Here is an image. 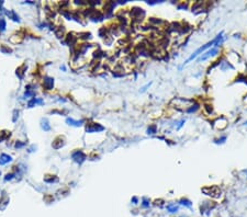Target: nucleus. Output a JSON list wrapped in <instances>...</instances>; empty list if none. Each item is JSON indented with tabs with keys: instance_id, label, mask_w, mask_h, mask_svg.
I'll use <instances>...</instances> for the list:
<instances>
[{
	"instance_id": "nucleus-1",
	"label": "nucleus",
	"mask_w": 247,
	"mask_h": 217,
	"mask_svg": "<svg viewBox=\"0 0 247 217\" xmlns=\"http://www.w3.org/2000/svg\"><path fill=\"white\" fill-rule=\"evenodd\" d=\"M223 42H224V38H223V32H220L216 36H215V39H213L212 41H210V42H208L207 44H204V45H202L201 47H199V48L193 53V54L188 58V59L183 63V65L181 66V68L185 66V65H187L189 61H191V60H193V59H196V58L199 56V55H201L202 53H204L206 52L208 48H210V47H213V46H220V45H222L223 44Z\"/></svg>"
},
{
	"instance_id": "nucleus-2",
	"label": "nucleus",
	"mask_w": 247,
	"mask_h": 217,
	"mask_svg": "<svg viewBox=\"0 0 247 217\" xmlns=\"http://www.w3.org/2000/svg\"><path fill=\"white\" fill-rule=\"evenodd\" d=\"M194 100L193 99H186V98H175L171 100L170 104L174 105V108H176L179 111H185L187 108H189L191 104H193Z\"/></svg>"
},
{
	"instance_id": "nucleus-3",
	"label": "nucleus",
	"mask_w": 247,
	"mask_h": 217,
	"mask_svg": "<svg viewBox=\"0 0 247 217\" xmlns=\"http://www.w3.org/2000/svg\"><path fill=\"white\" fill-rule=\"evenodd\" d=\"M130 14H131V18H132V20L134 21V22L140 23L145 17V10L142 9V8H138V7H134V8L131 9Z\"/></svg>"
},
{
	"instance_id": "nucleus-4",
	"label": "nucleus",
	"mask_w": 247,
	"mask_h": 217,
	"mask_svg": "<svg viewBox=\"0 0 247 217\" xmlns=\"http://www.w3.org/2000/svg\"><path fill=\"white\" fill-rule=\"evenodd\" d=\"M219 52L220 49L218 48V47H211L210 49L206 51L204 53H202V54L200 55V57H198V61H204V60H208L209 58H211V57H214V56H216L219 54Z\"/></svg>"
},
{
	"instance_id": "nucleus-5",
	"label": "nucleus",
	"mask_w": 247,
	"mask_h": 217,
	"mask_svg": "<svg viewBox=\"0 0 247 217\" xmlns=\"http://www.w3.org/2000/svg\"><path fill=\"white\" fill-rule=\"evenodd\" d=\"M201 191L206 195H209V196H212V197H219L221 195V189L219 187H216V185L206 187V188H203Z\"/></svg>"
},
{
	"instance_id": "nucleus-6",
	"label": "nucleus",
	"mask_w": 247,
	"mask_h": 217,
	"mask_svg": "<svg viewBox=\"0 0 247 217\" xmlns=\"http://www.w3.org/2000/svg\"><path fill=\"white\" fill-rule=\"evenodd\" d=\"M227 120L224 117V116H220V117H216L213 121V126L219 131H223L227 127Z\"/></svg>"
},
{
	"instance_id": "nucleus-7",
	"label": "nucleus",
	"mask_w": 247,
	"mask_h": 217,
	"mask_svg": "<svg viewBox=\"0 0 247 217\" xmlns=\"http://www.w3.org/2000/svg\"><path fill=\"white\" fill-rule=\"evenodd\" d=\"M148 23L152 26H154V28H157V26H158V28H161L164 24H166L165 21H162L160 19H157V18H149Z\"/></svg>"
},
{
	"instance_id": "nucleus-8",
	"label": "nucleus",
	"mask_w": 247,
	"mask_h": 217,
	"mask_svg": "<svg viewBox=\"0 0 247 217\" xmlns=\"http://www.w3.org/2000/svg\"><path fill=\"white\" fill-rule=\"evenodd\" d=\"M200 109V104H199L198 102H194L193 104H191L189 108H187L185 111L187 113H194V112H197V111Z\"/></svg>"
},
{
	"instance_id": "nucleus-9",
	"label": "nucleus",
	"mask_w": 247,
	"mask_h": 217,
	"mask_svg": "<svg viewBox=\"0 0 247 217\" xmlns=\"http://www.w3.org/2000/svg\"><path fill=\"white\" fill-rule=\"evenodd\" d=\"M73 158L75 159L77 162H82L83 160H85V155L81 152V151H77V152H75L73 155Z\"/></svg>"
},
{
	"instance_id": "nucleus-10",
	"label": "nucleus",
	"mask_w": 247,
	"mask_h": 217,
	"mask_svg": "<svg viewBox=\"0 0 247 217\" xmlns=\"http://www.w3.org/2000/svg\"><path fill=\"white\" fill-rule=\"evenodd\" d=\"M203 109L206 110V113H207V114H209V115L213 114V107H212V104L206 103V104L203 105Z\"/></svg>"
},
{
	"instance_id": "nucleus-11",
	"label": "nucleus",
	"mask_w": 247,
	"mask_h": 217,
	"mask_svg": "<svg viewBox=\"0 0 247 217\" xmlns=\"http://www.w3.org/2000/svg\"><path fill=\"white\" fill-rule=\"evenodd\" d=\"M66 122L69 125H74V126H80L82 123V121H74L73 119H67Z\"/></svg>"
},
{
	"instance_id": "nucleus-12",
	"label": "nucleus",
	"mask_w": 247,
	"mask_h": 217,
	"mask_svg": "<svg viewBox=\"0 0 247 217\" xmlns=\"http://www.w3.org/2000/svg\"><path fill=\"white\" fill-rule=\"evenodd\" d=\"M98 132V131H103V127L98 124H94L93 127H87V132Z\"/></svg>"
},
{
	"instance_id": "nucleus-13",
	"label": "nucleus",
	"mask_w": 247,
	"mask_h": 217,
	"mask_svg": "<svg viewBox=\"0 0 247 217\" xmlns=\"http://www.w3.org/2000/svg\"><path fill=\"white\" fill-rule=\"evenodd\" d=\"M179 203H180L181 205H185L186 207H191V206H192V203H191L188 199H181V200L179 201Z\"/></svg>"
},
{
	"instance_id": "nucleus-14",
	"label": "nucleus",
	"mask_w": 247,
	"mask_h": 217,
	"mask_svg": "<svg viewBox=\"0 0 247 217\" xmlns=\"http://www.w3.org/2000/svg\"><path fill=\"white\" fill-rule=\"evenodd\" d=\"M177 9H178V10H187V9H188V3L185 2V1L178 3V4H177Z\"/></svg>"
},
{
	"instance_id": "nucleus-15",
	"label": "nucleus",
	"mask_w": 247,
	"mask_h": 217,
	"mask_svg": "<svg viewBox=\"0 0 247 217\" xmlns=\"http://www.w3.org/2000/svg\"><path fill=\"white\" fill-rule=\"evenodd\" d=\"M10 160H11V157H10V156L2 155V156H1V159H0V163H1V165H4V163L8 162V161H10Z\"/></svg>"
},
{
	"instance_id": "nucleus-16",
	"label": "nucleus",
	"mask_w": 247,
	"mask_h": 217,
	"mask_svg": "<svg viewBox=\"0 0 247 217\" xmlns=\"http://www.w3.org/2000/svg\"><path fill=\"white\" fill-rule=\"evenodd\" d=\"M157 133V126L156 125H150L148 128H147V134H155Z\"/></svg>"
},
{
	"instance_id": "nucleus-17",
	"label": "nucleus",
	"mask_w": 247,
	"mask_h": 217,
	"mask_svg": "<svg viewBox=\"0 0 247 217\" xmlns=\"http://www.w3.org/2000/svg\"><path fill=\"white\" fill-rule=\"evenodd\" d=\"M167 209L170 212V213H176V212L178 210V206H176V205H172V204H170V205H167Z\"/></svg>"
},
{
	"instance_id": "nucleus-18",
	"label": "nucleus",
	"mask_w": 247,
	"mask_h": 217,
	"mask_svg": "<svg viewBox=\"0 0 247 217\" xmlns=\"http://www.w3.org/2000/svg\"><path fill=\"white\" fill-rule=\"evenodd\" d=\"M225 140H226V136H222V137H220V138L214 139V142L215 144H223Z\"/></svg>"
},
{
	"instance_id": "nucleus-19",
	"label": "nucleus",
	"mask_w": 247,
	"mask_h": 217,
	"mask_svg": "<svg viewBox=\"0 0 247 217\" xmlns=\"http://www.w3.org/2000/svg\"><path fill=\"white\" fill-rule=\"evenodd\" d=\"M142 206L143 207H148L149 206V200L147 197H143V200H142Z\"/></svg>"
},
{
	"instance_id": "nucleus-20",
	"label": "nucleus",
	"mask_w": 247,
	"mask_h": 217,
	"mask_svg": "<svg viewBox=\"0 0 247 217\" xmlns=\"http://www.w3.org/2000/svg\"><path fill=\"white\" fill-rule=\"evenodd\" d=\"M146 2H147V4H149V6H154V4L162 2V0H150V1H146Z\"/></svg>"
},
{
	"instance_id": "nucleus-21",
	"label": "nucleus",
	"mask_w": 247,
	"mask_h": 217,
	"mask_svg": "<svg viewBox=\"0 0 247 217\" xmlns=\"http://www.w3.org/2000/svg\"><path fill=\"white\" fill-rule=\"evenodd\" d=\"M185 123H186V120H181V121L179 122V123H178V125H177V127H176V128H177V129H180V128L182 127V126L185 125Z\"/></svg>"
},
{
	"instance_id": "nucleus-22",
	"label": "nucleus",
	"mask_w": 247,
	"mask_h": 217,
	"mask_svg": "<svg viewBox=\"0 0 247 217\" xmlns=\"http://www.w3.org/2000/svg\"><path fill=\"white\" fill-rule=\"evenodd\" d=\"M137 201H138L137 197H133L132 199V202H134V204H137Z\"/></svg>"
}]
</instances>
